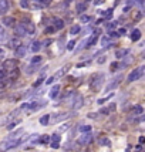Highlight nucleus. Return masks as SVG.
<instances>
[{"mask_svg":"<svg viewBox=\"0 0 145 152\" xmlns=\"http://www.w3.org/2000/svg\"><path fill=\"white\" fill-rule=\"evenodd\" d=\"M118 67H119L118 63H111V66H110V70H111V71H115V70H117Z\"/></svg>","mask_w":145,"mask_h":152,"instance_id":"nucleus-43","label":"nucleus"},{"mask_svg":"<svg viewBox=\"0 0 145 152\" xmlns=\"http://www.w3.org/2000/svg\"><path fill=\"white\" fill-rule=\"evenodd\" d=\"M54 31V27H47L46 28V34H50V33H53Z\"/></svg>","mask_w":145,"mask_h":152,"instance_id":"nucleus-46","label":"nucleus"},{"mask_svg":"<svg viewBox=\"0 0 145 152\" xmlns=\"http://www.w3.org/2000/svg\"><path fill=\"white\" fill-rule=\"evenodd\" d=\"M14 68H17V60L9 58V60H6V61L3 63V70H4L6 73L12 71V70H14Z\"/></svg>","mask_w":145,"mask_h":152,"instance_id":"nucleus-7","label":"nucleus"},{"mask_svg":"<svg viewBox=\"0 0 145 152\" xmlns=\"http://www.w3.org/2000/svg\"><path fill=\"white\" fill-rule=\"evenodd\" d=\"M7 46L10 48H17V47L21 46V41H20L19 37H12V39L7 41Z\"/></svg>","mask_w":145,"mask_h":152,"instance_id":"nucleus-10","label":"nucleus"},{"mask_svg":"<svg viewBox=\"0 0 145 152\" xmlns=\"http://www.w3.org/2000/svg\"><path fill=\"white\" fill-rule=\"evenodd\" d=\"M16 56L20 57V58H21V57H24V56H26V47H23V46L17 47V48H16Z\"/></svg>","mask_w":145,"mask_h":152,"instance_id":"nucleus-19","label":"nucleus"},{"mask_svg":"<svg viewBox=\"0 0 145 152\" xmlns=\"http://www.w3.org/2000/svg\"><path fill=\"white\" fill-rule=\"evenodd\" d=\"M7 78V73L4 70H0V81H4Z\"/></svg>","mask_w":145,"mask_h":152,"instance_id":"nucleus-41","label":"nucleus"},{"mask_svg":"<svg viewBox=\"0 0 145 152\" xmlns=\"http://www.w3.org/2000/svg\"><path fill=\"white\" fill-rule=\"evenodd\" d=\"M108 37H110V40H111V39H117V37H119V36H118V33L112 31V33H110V36H108Z\"/></svg>","mask_w":145,"mask_h":152,"instance_id":"nucleus-44","label":"nucleus"},{"mask_svg":"<svg viewBox=\"0 0 145 152\" xmlns=\"http://www.w3.org/2000/svg\"><path fill=\"white\" fill-rule=\"evenodd\" d=\"M74 46H75V41H74V40H70V41L67 43V50H70V51L74 50Z\"/></svg>","mask_w":145,"mask_h":152,"instance_id":"nucleus-34","label":"nucleus"},{"mask_svg":"<svg viewBox=\"0 0 145 152\" xmlns=\"http://www.w3.org/2000/svg\"><path fill=\"white\" fill-rule=\"evenodd\" d=\"M115 24H117V23H114V21H112V23H110V24H107V28H114Z\"/></svg>","mask_w":145,"mask_h":152,"instance_id":"nucleus-49","label":"nucleus"},{"mask_svg":"<svg viewBox=\"0 0 145 152\" xmlns=\"http://www.w3.org/2000/svg\"><path fill=\"white\" fill-rule=\"evenodd\" d=\"M60 141H61V138H60L59 134H54L53 137H51V142L53 144H60Z\"/></svg>","mask_w":145,"mask_h":152,"instance_id":"nucleus-32","label":"nucleus"},{"mask_svg":"<svg viewBox=\"0 0 145 152\" xmlns=\"http://www.w3.org/2000/svg\"><path fill=\"white\" fill-rule=\"evenodd\" d=\"M68 117V114H59V117H56V118H53V122H59V121H61V119H64Z\"/></svg>","mask_w":145,"mask_h":152,"instance_id":"nucleus-29","label":"nucleus"},{"mask_svg":"<svg viewBox=\"0 0 145 152\" xmlns=\"http://www.w3.org/2000/svg\"><path fill=\"white\" fill-rule=\"evenodd\" d=\"M68 68H70L68 66L63 67V68H60V70H59V71H57L56 74H54L53 77H50V78L47 80V81H46V84H53L54 81H57L59 78H61V77H63V75H64V74H66L67 71H68Z\"/></svg>","mask_w":145,"mask_h":152,"instance_id":"nucleus-6","label":"nucleus"},{"mask_svg":"<svg viewBox=\"0 0 145 152\" xmlns=\"http://www.w3.org/2000/svg\"><path fill=\"white\" fill-rule=\"evenodd\" d=\"M139 39H141V31H139L138 28H135V30L131 33V40L132 41H138Z\"/></svg>","mask_w":145,"mask_h":152,"instance_id":"nucleus-20","label":"nucleus"},{"mask_svg":"<svg viewBox=\"0 0 145 152\" xmlns=\"http://www.w3.org/2000/svg\"><path fill=\"white\" fill-rule=\"evenodd\" d=\"M108 113H110L108 108H101V110H100V114H104V115H105V114H108Z\"/></svg>","mask_w":145,"mask_h":152,"instance_id":"nucleus-47","label":"nucleus"},{"mask_svg":"<svg viewBox=\"0 0 145 152\" xmlns=\"http://www.w3.org/2000/svg\"><path fill=\"white\" fill-rule=\"evenodd\" d=\"M3 40H6V31H4V28L0 26V41H3Z\"/></svg>","mask_w":145,"mask_h":152,"instance_id":"nucleus-36","label":"nucleus"},{"mask_svg":"<svg viewBox=\"0 0 145 152\" xmlns=\"http://www.w3.org/2000/svg\"><path fill=\"white\" fill-rule=\"evenodd\" d=\"M80 132H83V134L91 132V126H90V125H81V126H80Z\"/></svg>","mask_w":145,"mask_h":152,"instance_id":"nucleus-27","label":"nucleus"},{"mask_svg":"<svg viewBox=\"0 0 145 152\" xmlns=\"http://www.w3.org/2000/svg\"><path fill=\"white\" fill-rule=\"evenodd\" d=\"M127 54H128V50H117L115 57H117V58H124Z\"/></svg>","mask_w":145,"mask_h":152,"instance_id":"nucleus-24","label":"nucleus"},{"mask_svg":"<svg viewBox=\"0 0 145 152\" xmlns=\"http://www.w3.org/2000/svg\"><path fill=\"white\" fill-rule=\"evenodd\" d=\"M10 7V1L9 0H0V13H6Z\"/></svg>","mask_w":145,"mask_h":152,"instance_id":"nucleus-15","label":"nucleus"},{"mask_svg":"<svg viewBox=\"0 0 145 152\" xmlns=\"http://www.w3.org/2000/svg\"><path fill=\"white\" fill-rule=\"evenodd\" d=\"M33 73H36V66L31 64V66L27 67V74H33Z\"/></svg>","mask_w":145,"mask_h":152,"instance_id":"nucleus-38","label":"nucleus"},{"mask_svg":"<svg viewBox=\"0 0 145 152\" xmlns=\"http://www.w3.org/2000/svg\"><path fill=\"white\" fill-rule=\"evenodd\" d=\"M103 83H104V74L95 73V74H92L91 78H90V87H91V90H94V91H100Z\"/></svg>","mask_w":145,"mask_h":152,"instance_id":"nucleus-2","label":"nucleus"},{"mask_svg":"<svg viewBox=\"0 0 145 152\" xmlns=\"http://www.w3.org/2000/svg\"><path fill=\"white\" fill-rule=\"evenodd\" d=\"M1 54H3V50H1V48H0V56H1Z\"/></svg>","mask_w":145,"mask_h":152,"instance_id":"nucleus-55","label":"nucleus"},{"mask_svg":"<svg viewBox=\"0 0 145 152\" xmlns=\"http://www.w3.org/2000/svg\"><path fill=\"white\" fill-rule=\"evenodd\" d=\"M7 77H9L10 81H16V80L20 77V70L19 68H14L12 71H9V73H7Z\"/></svg>","mask_w":145,"mask_h":152,"instance_id":"nucleus-12","label":"nucleus"},{"mask_svg":"<svg viewBox=\"0 0 145 152\" xmlns=\"http://www.w3.org/2000/svg\"><path fill=\"white\" fill-rule=\"evenodd\" d=\"M21 132H23V128H20V129H17V131H14V132L9 137V139H17V137H20Z\"/></svg>","mask_w":145,"mask_h":152,"instance_id":"nucleus-26","label":"nucleus"},{"mask_svg":"<svg viewBox=\"0 0 145 152\" xmlns=\"http://www.w3.org/2000/svg\"><path fill=\"white\" fill-rule=\"evenodd\" d=\"M88 64H90V61H88V63H80V64H77V67H84V66H88Z\"/></svg>","mask_w":145,"mask_h":152,"instance_id":"nucleus-51","label":"nucleus"},{"mask_svg":"<svg viewBox=\"0 0 145 152\" xmlns=\"http://www.w3.org/2000/svg\"><path fill=\"white\" fill-rule=\"evenodd\" d=\"M121 80H122V75H118V77H115V78L112 80V83H110V84L105 87V91H107V93H108V91H111V90H114L115 87H118L119 83H121Z\"/></svg>","mask_w":145,"mask_h":152,"instance_id":"nucleus-9","label":"nucleus"},{"mask_svg":"<svg viewBox=\"0 0 145 152\" xmlns=\"http://www.w3.org/2000/svg\"><path fill=\"white\" fill-rule=\"evenodd\" d=\"M41 46H43V44H41V41H37V40L33 41V43L30 44V50H31V53H39L40 50H41Z\"/></svg>","mask_w":145,"mask_h":152,"instance_id":"nucleus-14","label":"nucleus"},{"mask_svg":"<svg viewBox=\"0 0 145 152\" xmlns=\"http://www.w3.org/2000/svg\"><path fill=\"white\" fill-rule=\"evenodd\" d=\"M144 70H145L144 66H141V67H138V68H135V70H132L131 73L128 74V77H127V83H134V81H138L139 78H142Z\"/></svg>","mask_w":145,"mask_h":152,"instance_id":"nucleus-3","label":"nucleus"},{"mask_svg":"<svg viewBox=\"0 0 145 152\" xmlns=\"http://www.w3.org/2000/svg\"><path fill=\"white\" fill-rule=\"evenodd\" d=\"M86 10H87V3H84V1H78L77 6H75V12H77V13H84Z\"/></svg>","mask_w":145,"mask_h":152,"instance_id":"nucleus-17","label":"nucleus"},{"mask_svg":"<svg viewBox=\"0 0 145 152\" xmlns=\"http://www.w3.org/2000/svg\"><path fill=\"white\" fill-rule=\"evenodd\" d=\"M41 144H47L48 141H50V137L48 135H43V137H40V139H39Z\"/></svg>","mask_w":145,"mask_h":152,"instance_id":"nucleus-35","label":"nucleus"},{"mask_svg":"<svg viewBox=\"0 0 145 152\" xmlns=\"http://www.w3.org/2000/svg\"><path fill=\"white\" fill-rule=\"evenodd\" d=\"M54 30H61L63 27H64V20H61V19H54Z\"/></svg>","mask_w":145,"mask_h":152,"instance_id":"nucleus-18","label":"nucleus"},{"mask_svg":"<svg viewBox=\"0 0 145 152\" xmlns=\"http://www.w3.org/2000/svg\"><path fill=\"white\" fill-rule=\"evenodd\" d=\"M48 121H50V115L46 114V115H43V117L40 118V124H41L43 126H46L47 124H48Z\"/></svg>","mask_w":145,"mask_h":152,"instance_id":"nucleus-23","label":"nucleus"},{"mask_svg":"<svg viewBox=\"0 0 145 152\" xmlns=\"http://www.w3.org/2000/svg\"><path fill=\"white\" fill-rule=\"evenodd\" d=\"M110 41H111V40H110V37L104 36V37L101 39V46H103V47H107L108 44H110Z\"/></svg>","mask_w":145,"mask_h":152,"instance_id":"nucleus-28","label":"nucleus"},{"mask_svg":"<svg viewBox=\"0 0 145 152\" xmlns=\"http://www.w3.org/2000/svg\"><path fill=\"white\" fill-rule=\"evenodd\" d=\"M68 126H70V124H64V125L61 126V131H66V129H68Z\"/></svg>","mask_w":145,"mask_h":152,"instance_id":"nucleus-50","label":"nucleus"},{"mask_svg":"<svg viewBox=\"0 0 145 152\" xmlns=\"http://www.w3.org/2000/svg\"><path fill=\"white\" fill-rule=\"evenodd\" d=\"M112 95H114V93H111V94H108L105 98H101V99H98V104H103V102H105V101H108V99L111 98Z\"/></svg>","mask_w":145,"mask_h":152,"instance_id":"nucleus-39","label":"nucleus"},{"mask_svg":"<svg viewBox=\"0 0 145 152\" xmlns=\"http://www.w3.org/2000/svg\"><path fill=\"white\" fill-rule=\"evenodd\" d=\"M14 33H16V37H24L26 36V31H24V28L20 26V24H14Z\"/></svg>","mask_w":145,"mask_h":152,"instance_id":"nucleus-13","label":"nucleus"},{"mask_svg":"<svg viewBox=\"0 0 145 152\" xmlns=\"http://www.w3.org/2000/svg\"><path fill=\"white\" fill-rule=\"evenodd\" d=\"M20 7H23V9H29L30 4H29V1H27V0H20Z\"/></svg>","mask_w":145,"mask_h":152,"instance_id":"nucleus-37","label":"nucleus"},{"mask_svg":"<svg viewBox=\"0 0 145 152\" xmlns=\"http://www.w3.org/2000/svg\"><path fill=\"white\" fill-rule=\"evenodd\" d=\"M60 88H61V87L59 86V84H56V86L53 87V88H51V90H50V98H57V97H59V94H60Z\"/></svg>","mask_w":145,"mask_h":152,"instance_id":"nucleus-16","label":"nucleus"},{"mask_svg":"<svg viewBox=\"0 0 145 152\" xmlns=\"http://www.w3.org/2000/svg\"><path fill=\"white\" fill-rule=\"evenodd\" d=\"M83 105H84V98H83V95H81V94H74V95H72V101H71L72 110H80Z\"/></svg>","mask_w":145,"mask_h":152,"instance_id":"nucleus-5","label":"nucleus"},{"mask_svg":"<svg viewBox=\"0 0 145 152\" xmlns=\"http://www.w3.org/2000/svg\"><path fill=\"white\" fill-rule=\"evenodd\" d=\"M51 146H53L54 149H57V148L60 146V144H53V142H51Z\"/></svg>","mask_w":145,"mask_h":152,"instance_id":"nucleus-53","label":"nucleus"},{"mask_svg":"<svg viewBox=\"0 0 145 152\" xmlns=\"http://www.w3.org/2000/svg\"><path fill=\"white\" fill-rule=\"evenodd\" d=\"M43 81H44V77H41V78H39L37 81H36V83H34V87H39L40 84L43 83Z\"/></svg>","mask_w":145,"mask_h":152,"instance_id":"nucleus-45","label":"nucleus"},{"mask_svg":"<svg viewBox=\"0 0 145 152\" xmlns=\"http://www.w3.org/2000/svg\"><path fill=\"white\" fill-rule=\"evenodd\" d=\"M100 145H110V139L108 138H101L100 139Z\"/></svg>","mask_w":145,"mask_h":152,"instance_id":"nucleus-42","label":"nucleus"},{"mask_svg":"<svg viewBox=\"0 0 145 152\" xmlns=\"http://www.w3.org/2000/svg\"><path fill=\"white\" fill-rule=\"evenodd\" d=\"M20 26L24 28V31H26V34H34V31H36V26L33 24V21L29 19H23L19 23Z\"/></svg>","mask_w":145,"mask_h":152,"instance_id":"nucleus-4","label":"nucleus"},{"mask_svg":"<svg viewBox=\"0 0 145 152\" xmlns=\"http://www.w3.org/2000/svg\"><path fill=\"white\" fill-rule=\"evenodd\" d=\"M41 60H43V57H41V56H34L33 58H31V64H34V66H36V64H39Z\"/></svg>","mask_w":145,"mask_h":152,"instance_id":"nucleus-31","label":"nucleus"},{"mask_svg":"<svg viewBox=\"0 0 145 152\" xmlns=\"http://www.w3.org/2000/svg\"><path fill=\"white\" fill-rule=\"evenodd\" d=\"M80 30H81V27H80L78 24H74V26L70 28V34H71V36H75V34L80 33Z\"/></svg>","mask_w":145,"mask_h":152,"instance_id":"nucleus-22","label":"nucleus"},{"mask_svg":"<svg viewBox=\"0 0 145 152\" xmlns=\"http://www.w3.org/2000/svg\"><path fill=\"white\" fill-rule=\"evenodd\" d=\"M134 115H142V113H144V108L141 105H137V107H134Z\"/></svg>","mask_w":145,"mask_h":152,"instance_id":"nucleus-25","label":"nucleus"},{"mask_svg":"<svg viewBox=\"0 0 145 152\" xmlns=\"http://www.w3.org/2000/svg\"><path fill=\"white\" fill-rule=\"evenodd\" d=\"M47 105V101L44 99H40V101H31V102H24L23 105L20 107V110H23V111H37L40 108H43V107Z\"/></svg>","mask_w":145,"mask_h":152,"instance_id":"nucleus-1","label":"nucleus"},{"mask_svg":"<svg viewBox=\"0 0 145 152\" xmlns=\"http://www.w3.org/2000/svg\"><path fill=\"white\" fill-rule=\"evenodd\" d=\"M19 124H20V121L17 119V121H13L12 124H9V125H7L6 128L9 129V131H12V129H14V128H16V125H19Z\"/></svg>","mask_w":145,"mask_h":152,"instance_id":"nucleus-30","label":"nucleus"},{"mask_svg":"<svg viewBox=\"0 0 145 152\" xmlns=\"http://www.w3.org/2000/svg\"><path fill=\"white\" fill-rule=\"evenodd\" d=\"M1 23L4 24V27H14L16 19H14V17H7V16H4V17L1 19Z\"/></svg>","mask_w":145,"mask_h":152,"instance_id":"nucleus-11","label":"nucleus"},{"mask_svg":"<svg viewBox=\"0 0 145 152\" xmlns=\"http://www.w3.org/2000/svg\"><path fill=\"white\" fill-rule=\"evenodd\" d=\"M125 33H127L125 28H119V30H118V36H119V34H125Z\"/></svg>","mask_w":145,"mask_h":152,"instance_id":"nucleus-52","label":"nucleus"},{"mask_svg":"<svg viewBox=\"0 0 145 152\" xmlns=\"http://www.w3.org/2000/svg\"><path fill=\"white\" fill-rule=\"evenodd\" d=\"M91 139H92L91 132H86V134H83V135L78 138V144L80 145H87V144H90V142H91Z\"/></svg>","mask_w":145,"mask_h":152,"instance_id":"nucleus-8","label":"nucleus"},{"mask_svg":"<svg viewBox=\"0 0 145 152\" xmlns=\"http://www.w3.org/2000/svg\"><path fill=\"white\" fill-rule=\"evenodd\" d=\"M90 20H91V16H86V14H83V16L80 17V21H81V23H88Z\"/></svg>","mask_w":145,"mask_h":152,"instance_id":"nucleus-33","label":"nucleus"},{"mask_svg":"<svg viewBox=\"0 0 145 152\" xmlns=\"http://www.w3.org/2000/svg\"><path fill=\"white\" fill-rule=\"evenodd\" d=\"M101 13L104 14L107 19H108V17H112V9H108V10H105V12H101Z\"/></svg>","mask_w":145,"mask_h":152,"instance_id":"nucleus-40","label":"nucleus"},{"mask_svg":"<svg viewBox=\"0 0 145 152\" xmlns=\"http://www.w3.org/2000/svg\"><path fill=\"white\" fill-rule=\"evenodd\" d=\"M98 64H104L105 63V57H101V58H98V61H97Z\"/></svg>","mask_w":145,"mask_h":152,"instance_id":"nucleus-48","label":"nucleus"},{"mask_svg":"<svg viewBox=\"0 0 145 152\" xmlns=\"http://www.w3.org/2000/svg\"><path fill=\"white\" fill-rule=\"evenodd\" d=\"M105 0H95V4H101V3H104Z\"/></svg>","mask_w":145,"mask_h":152,"instance_id":"nucleus-54","label":"nucleus"},{"mask_svg":"<svg viewBox=\"0 0 145 152\" xmlns=\"http://www.w3.org/2000/svg\"><path fill=\"white\" fill-rule=\"evenodd\" d=\"M97 41H98V34H94V36H92L91 39H90L88 41H87V46H88V47H91V46H94V44H95Z\"/></svg>","mask_w":145,"mask_h":152,"instance_id":"nucleus-21","label":"nucleus"}]
</instances>
